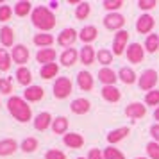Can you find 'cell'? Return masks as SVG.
Returning <instances> with one entry per match:
<instances>
[{
  "mask_svg": "<svg viewBox=\"0 0 159 159\" xmlns=\"http://www.w3.org/2000/svg\"><path fill=\"white\" fill-rule=\"evenodd\" d=\"M159 82V75L156 70H152V68H148V70H145L143 73H141V77L138 79V86H139V89H143V91H152L154 88H156V84Z\"/></svg>",
  "mask_w": 159,
  "mask_h": 159,
  "instance_id": "277c9868",
  "label": "cell"
},
{
  "mask_svg": "<svg viewBox=\"0 0 159 159\" xmlns=\"http://www.w3.org/2000/svg\"><path fill=\"white\" fill-rule=\"evenodd\" d=\"M97 59H98L100 65H104V68H107L113 63V52L107 50V48H102V50L97 52Z\"/></svg>",
  "mask_w": 159,
  "mask_h": 159,
  "instance_id": "d6a6232c",
  "label": "cell"
},
{
  "mask_svg": "<svg viewBox=\"0 0 159 159\" xmlns=\"http://www.w3.org/2000/svg\"><path fill=\"white\" fill-rule=\"evenodd\" d=\"M88 159H104V152H100L98 148H91L88 154Z\"/></svg>",
  "mask_w": 159,
  "mask_h": 159,
  "instance_id": "f6af8a7d",
  "label": "cell"
},
{
  "mask_svg": "<svg viewBox=\"0 0 159 159\" xmlns=\"http://www.w3.org/2000/svg\"><path fill=\"white\" fill-rule=\"evenodd\" d=\"M52 122H54L52 115L47 113V111H43V113H39V115L34 118V129L43 132V130H47L48 127H52Z\"/></svg>",
  "mask_w": 159,
  "mask_h": 159,
  "instance_id": "4fadbf2b",
  "label": "cell"
},
{
  "mask_svg": "<svg viewBox=\"0 0 159 159\" xmlns=\"http://www.w3.org/2000/svg\"><path fill=\"white\" fill-rule=\"evenodd\" d=\"M30 20H32V25L39 29L41 32H48L56 27V16L52 13L48 7H45V6H38L34 7L32 11V15H30Z\"/></svg>",
  "mask_w": 159,
  "mask_h": 159,
  "instance_id": "6da1fadb",
  "label": "cell"
},
{
  "mask_svg": "<svg viewBox=\"0 0 159 159\" xmlns=\"http://www.w3.org/2000/svg\"><path fill=\"white\" fill-rule=\"evenodd\" d=\"M129 32L127 30H118L115 34V39H113V54L115 56H122L125 48L129 47Z\"/></svg>",
  "mask_w": 159,
  "mask_h": 159,
  "instance_id": "8992f818",
  "label": "cell"
},
{
  "mask_svg": "<svg viewBox=\"0 0 159 159\" xmlns=\"http://www.w3.org/2000/svg\"><path fill=\"white\" fill-rule=\"evenodd\" d=\"M38 145L39 143H38L36 138H25L22 141V145H20V148H22L25 154H30V152H34L38 148Z\"/></svg>",
  "mask_w": 159,
  "mask_h": 159,
  "instance_id": "d590c367",
  "label": "cell"
},
{
  "mask_svg": "<svg viewBox=\"0 0 159 159\" xmlns=\"http://www.w3.org/2000/svg\"><path fill=\"white\" fill-rule=\"evenodd\" d=\"M89 13H91V6L88 2H80L77 6V9H75V18L77 20H86L89 16Z\"/></svg>",
  "mask_w": 159,
  "mask_h": 159,
  "instance_id": "e575fe53",
  "label": "cell"
},
{
  "mask_svg": "<svg viewBox=\"0 0 159 159\" xmlns=\"http://www.w3.org/2000/svg\"><path fill=\"white\" fill-rule=\"evenodd\" d=\"M43 97H45V91L41 86H34L32 84V86L25 88V91H23V98L27 102H39Z\"/></svg>",
  "mask_w": 159,
  "mask_h": 159,
  "instance_id": "2e32d148",
  "label": "cell"
},
{
  "mask_svg": "<svg viewBox=\"0 0 159 159\" xmlns=\"http://www.w3.org/2000/svg\"><path fill=\"white\" fill-rule=\"evenodd\" d=\"M70 109H72V113H75V115H86V113H89V109H91V102L86 100V98H75L70 104Z\"/></svg>",
  "mask_w": 159,
  "mask_h": 159,
  "instance_id": "ffe728a7",
  "label": "cell"
},
{
  "mask_svg": "<svg viewBox=\"0 0 159 159\" xmlns=\"http://www.w3.org/2000/svg\"><path fill=\"white\" fill-rule=\"evenodd\" d=\"M102 6H104V9H107L109 13H116L123 6V0H106Z\"/></svg>",
  "mask_w": 159,
  "mask_h": 159,
  "instance_id": "60d3db41",
  "label": "cell"
},
{
  "mask_svg": "<svg viewBox=\"0 0 159 159\" xmlns=\"http://www.w3.org/2000/svg\"><path fill=\"white\" fill-rule=\"evenodd\" d=\"M32 41H34V45L39 47V48H50L52 43H54L56 39H54V36H52L50 32H39V34L34 36Z\"/></svg>",
  "mask_w": 159,
  "mask_h": 159,
  "instance_id": "d4e9b609",
  "label": "cell"
},
{
  "mask_svg": "<svg viewBox=\"0 0 159 159\" xmlns=\"http://www.w3.org/2000/svg\"><path fill=\"white\" fill-rule=\"evenodd\" d=\"M145 148H147L148 159H159V143L157 141H148Z\"/></svg>",
  "mask_w": 159,
  "mask_h": 159,
  "instance_id": "f35d334b",
  "label": "cell"
},
{
  "mask_svg": "<svg viewBox=\"0 0 159 159\" xmlns=\"http://www.w3.org/2000/svg\"><path fill=\"white\" fill-rule=\"evenodd\" d=\"M16 80L22 84V86H25V88H29V86H32L30 82H32V73H30V70L27 68V66H20L18 70H16Z\"/></svg>",
  "mask_w": 159,
  "mask_h": 159,
  "instance_id": "4316f807",
  "label": "cell"
},
{
  "mask_svg": "<svg viewBox=\"0 0 159 159\" xmlns=\"http://www.w3.org/2000/svg\"><path fill=\"white\" fill-rule=\"evenodd\" d=\"M45 159H66V156H65V152L57 150V148H50L45 154Z\"/></svg>",
  "mask_w": 159,
  "mask_h": 159,
  "instance_id": "7bdbcfd3",
  "label": "cell"
},
{
  "mask_svg": "<svg viewBox=\"0 0 159 159\" xmlns=\"http://www.w3.org/2000/svg\"><path fill=\"white\" fill-rule=\"evenodd\" d=\"M36 61L38 63H43V66L52 65L56 61V50L54 48H39L36 54Z\"/></svg>",
  "mask_w": 159,
  "mask_h": 159,
  "instance_id": "cb8c5ba5",
  "label": "cell"
},
{
  "mask_svg": "<svg viewBox=\"0 0 159 159\" xmlns=\"http://www.w3.org/2000/svg\"><path fill=\"white\" fill-rule=\"evenodd\" d=\"M48 6H50V9H57V6H59V4H57V2H50Z\"/></svg>",
  "mask_w": 159,
  "mask_h": 159,
  "instance_id": "c3c4849f",
  "label": "cell"
},
{
  "mask_svg": "<svg viewBox=\"0 0 159 159\" xmlns=\"http://www.w3.org/2000/svg\"><path fill=\"white\" fill-rule=\"evenodd\" d=\"M77 38H79L77 30L72 29V27H68V29H63L61 32H59L57 43L61 45V47H65V48H72V45L77 41Z\"/></svg>",
  "mask_w": 159,
  "mask_h": 159,
  "instance_id": "52a82bcc",
  "label": "cell"
},
{
  "mask_svg": "<svg viewBox=\"0 0 159 159\" xmlns=\"http://www.w3.org/2000/svg\"><path fill=\"white\" fill-rule=\"evenodd\" d=\"M129 134H130V129H129V127H118V129H113V130L107 134V143H109V145L120 143V141H123V139L129 136Z\"/></svg>",
  "mask_w": 159,
  "mask_h": 159,
  "instance_id": "5bb4252c",
  "label": "cell"
},
{
  "mask_svg": "<svg viewBox=\"0 0 159 159\" xmlns=\"http://www.w3.org/2000/svg\"><path fill=\"white\" fill-rule=\"evenodd\" d=\"M123 25H125V16L120 15V13H107L104 16V27L109 30H123Z\"/></svg>",
  "mask_w": 159,
  "mask_h": 159,
  "instance_id": "5b68a950",
  "label": "cell"
},
{
  "mask_svg": "<svg viewBox=\"0 0 159 159\" xmlns=\"http://www.w3.org/2000/svg\"><path fill=\"white\" fill-rule=\"evenodd\" d=\"M11 54H9L6 48H0V72H7L9 68H11Z\"/></svg>",
  "mask_w": 159,
  "mask_h": 159,
  "instance_id": "836d02e7",
  "label": "cell"
},
{
  "mask_svg": "<svg viewBox=\"0 0 159 159\" xmlns=\"http://www.w3.org/2000/svg\"><path fill=\"white\" fill-rule=\"evenodd\" d=\"M77 59H79V52L75 50V48H65V52L61 54V65L63 66H73L77 63Z\"/></svg>",
  "mask_w": 159,
  "mask_h": 159,
  "instance_id": "484cf974",
  "label": "cell"
},
{
  "mask_svg": "<svg viewBox=\"0 0 159 159\" xmlns=\"http://www.w3.org/2000/svg\"><path fill=\"white\" fill-rule=\"evenodd\" d=\"M13 13H15V11H13V7H11V6H7V4H2V6H0V22H9V20H11V16H13Z\"/></svg>",
  "mask_w": 159,
  "mask_h": 159,
  "instance_id": "ab89813d",
  "label": "cell"
},
{
  "mask_svg": "<svg viewBox=\"0 0 159 159\" xmlns=\"http://www.w3.org/2000/svg\"><path fill=\"white\" fill-rule=\"evenodd\" d=\"M104 159H125V156L118 148H115L113 145H109L107 148L104 150Z\"/></svg>",
  "mask_w": 159,
  "mask_h": 159,
  "instance_id": "74e56055",
  "label": "cell"
},
{
  "mask_svg": "<svg viewBox=\"0 0 159 159\" xmlns=\"http://www.w3.org/2000/svg\"><path fill=\"white\" fill-rule=\"evenodd\" d=\"M7 109H9V113L22 123L29 122L30 118H32V111H30L29 102L25 100V98H22V97H9Z\"/></svg>",
  "mask_w": 159,
  "mask_h": 159,
  "instance_id": "7a4b0ae2",
  "label": "cell"
},
{
  "mask_svg": "<svg viewBox=\"0 0 159 159\" xmlns=\"http://www.w3.org/2000/svg\"><path fill=\"white\" fill-rule=\"evenodd\" d=\"M63 143H65L68 148L77 150V148H80V147L84 145V138L80 136L79 132H66L65 136H63Z\"/></svg>",
  "mask_w": 159,
  "mask_h": 159,
  "instance_id": "7c38bea8",
  "label": "cell"
},
{
  "mask_svg": "<svg viewBox=\"0 0 159 159\" xmlns=\"http://www.w3.org/2000/svg\"><path fill=\"white\" fill-rule=\"evenodd\" d=\"M52 89H54V97L59 98V100H63L66 97H70V93L73 91V84L68 77H57L56 82H54V86H52Z\"/></svg>",
  "mask_w": 159,
  "mask_h": 159,
  "instance_id": "3957f363",
  "label": "cell"
},
{
  "mask_svg": "<svg viewBox=\"0 0 159 159\" xmlns=\"http://www.w3.org/2000/svg\"><path fill=\"white\" fill-rule=\"evenodd\" d=\"M77 159H88V157H77Z\"/></svg>",
  "mask_w": 159,
  "mask_h": 159,
  "instance_id": "f907efd6",
  "label": "cell"
},
{
  "mask_svg": "<svg viewBox=\"0 0 159 159\" xmlns=\"http://www.w3.org/2000/svg\"><path fill=\"white\" fill-rule=\"evenodd\" d=\"M150 136L154 138V141L159 143V123H154V125L150 127Z\"/></svg>",
  "mask_w": 159,
  "mask_h": 159,
  "instance_id": "bcb514c9",
  "label": "cell"
},
{
  "mask_svg": "<svg viewBox=\"0 0 159 159\" xmlns=\"http://www.w3.org/2000/svg\"><path fill=\"white\" fill-rule=\"evenodd\" d=\"M98 80H100L104 86H115V82L118 80V73L113 68H102L98 72Z\"/></svg>",
  "mask_w": 159,
  "mask_h": 159,
  "instance_id": "9a60e30c",
  "label": "cell"
},
{
  "mask_svg": "<svg viewBox=\"0 0 159 159\" xmlns=\"http://www.w3.org/2000/svg\"><path fill=\"white\" fill-rule=\"evenodd\" d=\"M13 91V82H11V79H0V93L2 95H9Z\"/></svg>",
  "mask_w": 159,
  "mask_h": 159,
  "instance_id": "b9f144b4",
  "label": "cell"
},
{
  "mask_svg": "<svg viewBox=\"0 0 159 159\" xmlns=\"http://www.w3.org/2000/svg\"><path fill=\"white\" fill-rule=\"evenodd\" d=\"M118 79L122 80L123 84L130 86V84L136 82V72H134L132 68H129V66H122L120 72H118Z\"/></svg>",
  "mask_w": 159,
  "mask_h": 159,
  "instance_id": "83f0119b",
  "label": "cell"
},
{
  "mask_svg": "<svg viewBox=\"0 0 159 159\" xmlns=\"http://www.w3.org/2000/svg\"><path fill=\"white\" fill-rule=\"evenodd\" d=\"M145 50L150 52V54H156L159 50V34H148L147 39H145Z\"/></svg>",
  "mask_w": 159,
  "mask_h": 159,
  "instance_id": "4dcf8cb0",
  "label": "cell"
},
{
  "mask_svg": "<svg viewBox=\"0 0 159 159\" xmlns=\"http://www.w3.org/2000/svg\"><path fill=\"white\" fill-rule=\"evenodd\" d=\"M79 59H80V63L82 65H93L95 63V59H97V52H95V48L91 47V45H84L82 48H80L79 52Z\"/></svg>",
  "mask_w": 159,
  "mask_h": 159,
  "instance_id": "e0dca14e",
  "label": "cell"
},
{
  "mask_svg": "<svg viewBox=\"0 0 159 159\" xmlns=\"http://www.w3.org/2000/svg\"><path fill=\"white\" fill-rule=\"evenodd\" d=\"M134 159H148V157H134Z\"/></svg>",
  "mask_w": 159,
  "mask_h": 159,
  "instance_id": "681fc988",
  "label": "cell"
},
{
  "mask_svg": "<svg viewBox=\"0 0 159 159\" xmlns=\"http://www.w3.org/2000/svg\"><path fill=\"white\" fill-rule=\"evenodd\" d=\"M15 36H16L15 30L9 25H4L0 29V43L4 45V47H15Z\"/></svg>",
  "mask_w": 159,
  "mask_h": 159,
  "instance_id": "44dd1931",
  "label": "cell"
},
{
  "mask_svg": "<svg viewBox=\"0 0 159 159\" xmlns=\"http://www.w3.org/2000/svg\"><path fill=\"white\" fill-rule=\"evenodd\" d=\"M18 150V143L16 139H11V138H6V139H0V156L6 157V156H11Z\"/></svg>",
  "mask_w": 159,
  "mask_h": 159,
  "instance_id": "7402d4cb",
  "label": "cell"
},
{
  "mask_svg": "<svg viewBox=\"0 0 159 159\" xmlns=\"http://www.w3.org/2000/svg\"><path fill=\"white\" fill-rule=\"evenodd\" d=\"M50 129L54 134H66V130H68V118L66 116H56Z\"/></svg>",
  "mask_w": 159,
  "mask_h": 159,
  "instance_id": "f1b7e54d",
  "label": "cell"
},
{
  "mask_svg": "<svg viewBox=\"0 0 159 159\" xmlns=\"http://www.w3.org/2000/svg\"><path fill=\"white\" fill-rule=\"evenodd\" d=\"M138 6H139V9H143V11H150V9H154L157 6V2L156 0H139Z\"/></svg>",
  "mask_w": 159,
  "mask_h": 159,
  "instance_id": "ee69618b",
  "label": "cell"
},
{
  "mask_svg": "<svg viewBox=\"0 0 159 159\" xmlns=\"http://www.w3.org/2000/svg\"><path fill=\"white\" fill-rule=\"evenodd\" d=\"M13 11H15L16 16H20V18H23V16L27 15H32V4L30 2H27V0H20V2H16L15 7H13Z\"/></svg>",
  "mask_w": 159,
  "mask_h": 159,
  "instance_id": "f546056e",
  "label": "cell"
},
{
  "mask_svg": "<svg viewBox=\"0 0 159 159\" xmlns=\"http://www.w3.org/2000/svg\"><path fill=\"white\" fill-rule=\"evenodd\" d=\"M97 36H98V30H97L95 25H86V27H82V30L79 32L80 41H82L84 45L93 43L95 39H97Z\"/></svg>",
  "mask_w": 159,
  "mask_h": 159,
  "instance_id": "d6986e66",
  "label": "cell"
},
{
  "mask_svg": "<svg viewBox=\"0 0 159 159\" xmlns=\"http://www.w3.org/2000/svg\"><path fill=\"white\" fill-rule=\"evenodd\" d=\"M143 57H145V47H141L139 43H130L127 47V59L130 63L138 65V63L143 61Z\"/></svg>",
  "mask_w": 159,
  "mask_h": 159,
  "instance_id": "9c48e42d",
  "label": "cell"
},
{
  "mask_svg": "<svg viewBox=\"0 0 159 159\" xmlns=\"http://www.w3.org/2000/svg\"><path fill=\"white\" fill-rule=\"evenodd\" d=\"M125 115L132 118V120H138V118H143L147 115V106L141 104V102H132L125 107Z\"/></svg>",
  "mask_w": 159,
  "mask_h": 159,
  "instance_id": "8fae6325",
  "label": "cell"
},
{
  "mask_svg": "<svg viewBox=\"0 0 159 159\" xmlns=\"http://www.w3.org/2000/svg\"><path fill=\"white\" fill-rule=\"evenodd\" d=\"M77 84H79V88L82 89V91H91L93 89V84H95V80H93V75L89 72H79L77 73Z\"/></svg>",
  "mask_w": 159,
  "mask_h": 159,
  "instance_id": "ac0fdd59",
  "label": "cell"
},
{
  "mask_svg": "<svg viewBox=\"0 0 159 159\" xmlns=\"http://www.w3.org/2000/svg\"><path fill=\"white\" fill-rule=\"evenodd\" d=\"M59 73V66L56 63H52V65H45L41 66V70H39V75H41V79H52V77H56Z\"/></svg>",
  "mask_w": 159,
  "mask_h": 159,
  "instance_id": "1f68e13d",
  "label": "cell"
},
{
  "mask_svg": "<svg viewBox=\"0 0 159 159\" xmlns=\"http://www.w3.org/2000/svg\"><path fill=\"white\" fill-rule=\"evenodd\" d=\"M154 25H156V20L152 18L150 15H141L139 18H138L136 22V30L139 32V34H148L152 29H154Z\"/></svg>",
  "mask_w": 159,
  "mask_h": 159,
  "instance_id": "30bf717a",
  "label": "cell"
},
{
  "mask_svg": "<svg viewBox=\"0 0 159 159\" xmlns=\"http://www.w3.org/2000/svg\"><path fill=\"white\" fill-rule=\"evenodd\" d=\"M100 93H102V98L111 102V104H115V102H118L122 98V93H120V89L116 86H104Z\"/></svg>",
  "mask_w": 159,
  "mask_h": 159,
  "instance_id": "603a6c76",
  "label": "cell"
},
{
  "mask_svg": "<svg viewBox=\"0 0 159 159\" xmlns=\"http://www.w3.org/2000/svg\"><path fill=\"white\" fill-rule=\"evenodd\" d=\"M11 57H13V61H15L16 65L23 66L25 63H27V61H29V57H30V52H29V48H27L25 45L18 43V45H15V47H13V52H11Z\"/></svg>",
  "mask_w": 159,
  "mask_h": 159,
  "instance_id": "ba28073f",
  "label": "cell"
},
{
  "mask_svg": "<svg viewBox=\"0 0 159 159\" xmlns=\"http://www.w3.org/2000/svg\"><path fill=\"white\" fill-rule=\"evenodd\" d=\"M145 106H157L159 107V89H152L145 95Z\"/></svg>",
  "mask_w": 159,
  "mask_h": 159,
  "instance_id": "8d00e7d4",
  "label": "cell"
},
{
  "mask_svg": "<svg viewBox=\"0 0 159 159\" xmlns=\"http://www.w3.org/2000/svg\"><path fill=\"white\" fill-rule=\"evenodd\" d=\"M154 120L159 122V107H156V111H154Z\"/></svg>",
  "mask_w": 159,
  "mask_h": 159,
  "instance_id": "7dc6e473",
  "label": "cell"
}]
</instances>
